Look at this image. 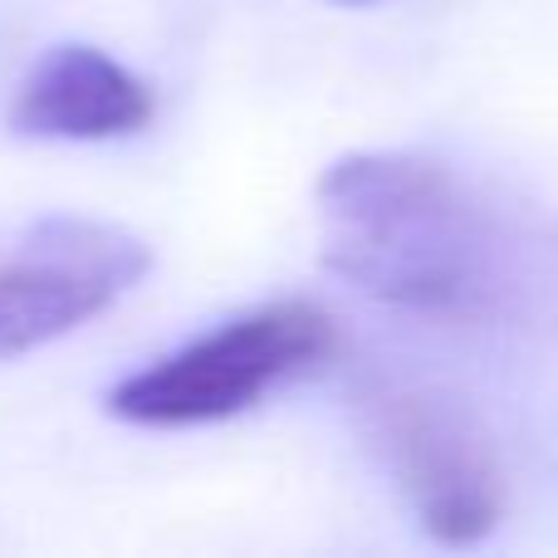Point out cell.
Returning <instances> with one entry per match:
<instances>
[{
	"label": "cell",
	"instance_id": "6da1fadb",
	"mask_svg": "<svg viewBox=\"0 0 558 558\" xmlns=\"http://www.w3.org/2000/svg\"><path fill=\"white\" fill-rule=\"evenodd\" d=\"M324 270L461 328H530L558 308V226L432 153H348L314 192Z\"/></svg>",
	"mask_w": 558,
	"mask_h": 558
},
{
	"label": "cell",
	"instance_id": "7a4b0ae2",
	"mask_svg": "<svg viewBox=\"0 0 558 558\" xmlns=\"http://www.w3.org/2000/svg\"><path fill=\"white\" fill-rule=\"evenodd\" d=\"M333 353L338 328L324 308L308 299H275L128 373L104 407L108 416L147 432L231 422Z\"/></svg>",
	"mask_w": 558,
	"mask_h": 558
},
{
	"label": "cell",
	"instance_id": "3957f363",
	"mask_svg": "<svg viewBox=\"0 0 558 558\" xmlns=\"http://www.w3.org/2000/svg\"><path fill=\"white\" fill-rule=\"evenodd\" d=\"M367 441L407 495L416 524L446 549H475L505 514V471L490 432L456 397L377 383L363 397Z\"/></svg>",
	"mask_w": 558,
	"mask_h": 558
},
{
	"label": "cell",
	"instance_id": "277c9868",
	"mask_svg": "<svg viewBox=\"0 0 558 558\" xmlns=\"http://www.w3.org/2000/svg\"><path fill=\"white\" fill-rule=\"evenodd\" d=\"M153 270L137 231L98 216H39L0 235V363L108 314Z\"/></svg>",
	"mask_w": 558,
	"mask_h": 558
},
{
	"label": "cell",
	"instance_id": "5b68a950",
	"mask_svg": "<svg viewBox=\"0 0 558 558\" xmlns=\"http://www.w3.org/2000/svg\"><path fill=\"white\" fill-rule=\"evenodd\" d=\"M147 78L98 45H54L10 98V128L45 143H113L153 123Z\"/></svg>",
	"mask_w": 558,
	"mask_h": 558
},
{
	"label": "cell",
	"instance_id": "8992f818",
	"mask_svg": "<svg viewBox=\"0 0 558 558\" xmlns=\"http://www.w3.org/2000/svg\"><path fill=\"white\" fill-rule=\"evenodd\" d=\"M328 5H353L357 10V5H377V0H328Z\"/></svg>",
	"mask_w": 558,
	"mask_h": 558
}]
</instances>
